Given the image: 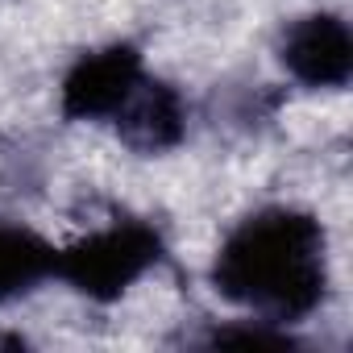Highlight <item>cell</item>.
I'll return each instance as SVG.
<instances>
[{"mask_svg":"<svg viewBox=\"0 0 353 353\" xmlns=\"http://www.w3.org/2000/svg\"><path fill=\"white\" fill-rule=\"evenodd\" d=\"M208 283L254 320L303 324L328 299V233L307 208H254L216 245Z\"/></svg>","mask_w":353,"mask_h":353,"instance_id":"1","label":"cell"},{"mask_svg":"<svg viewBox=\"0 0 353 353\" xmlns=\"http://www.w3.org/2000/svg\"><path fill=\"white\" fill-rule=\"evenodd\" d=\"M162 258L166 241L150 221H112L71 245H59V283L88 303H117Z\"/></svg>","mask_w":353,"mask_h":353,"instance_id":"2","label":"cell"},{"mask_svg":"<svg viewBox=\"0 0 353 353\" xmlns=\"http://www.w3.org/2000/svg\"><path fill=\"white\" fill-rule=\"evenodd\" d=\"M141 79H145L141 46L108 42L83 50L59 83V112L71 125H108Z\"/></svg>","mask_w":353,"mask_h":353,"instance_id":"3","label":"cell"},{"mask_svg":"<svg viewBox=\"0 0 353 353\" xmlns=\"http://www.w3.org/2000/svg\"><path fill=\"white\" fill-rule=\"evenodd\" d=\"M279 67L312 92H341L353 79V34L341 13H303L279 34Z\"/></svg>","mask_w":353,"mask_h":353,"instance_id":"4","label":"cell"},{"mask_svg":"<svg viewBox=\"0 0 353 353\" xmlns=\"http://www.w3.org/2000/svg\"><path fill=\"white\" fill-rule=\"evenodd\" d=\"M188 112L192 108H188L179 88L145 71V79L133 88V96L121 104V112L108 125L117 129L125 150H133L141 158H154V154L174 150L188 137Z\"/></svg>","mask_w":353,"mask_h":353,"instance_id":"5","label":"cell"},{"mask_svg":"<svg viewBox=\"0 0 353 353\" xmlns=\"http://www.w3.org/2000/svg\"><path fill=\"white\" fill-rule=\"evenodd\" d=\"M50 279H59V245L30 225L0 221V307L34 295Z\"/></svg>","mask_w":353,"mask_h":353,"instance_id":"6","label":"cell"}]
</instances>
